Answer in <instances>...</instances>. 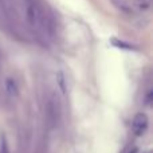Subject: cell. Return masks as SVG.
Instances as JSON below:
<instances>
[{
	"instance_id": "cell-1",
	"label": "cell",
	"mask_w": 153,
	"mask_h": 153,
	"mask_svg": "<svg viewBox=\"0 0 153 153\" xmlns=\"http://www.w3.org/2000/svg\"><path fill=\"white\" fill-rule=\"evenodd\" d=\"M22 5H23L24 20L27 22V24L32 30L45 31L46 26H47V19H46L45 12L39 5V3L36 0H23Z\"/></svg>"
},
{
	"instance_id": "cell-2",
	"label": "cell",
	"mask_w": 153,
	"mask_h": 153,
	"mask_svg": "<svg viewBox=\"0 0 153 153\" xmlns=\"http://www.w3.org/2000/svg\"><path fill=\"white\" fill-rule=\"evenodd\" d=\"M47 116L53 125H56L61 118V102L55 91H51L47 98Z\"/></svg>"
},
{
	"instance_id": "cell-3",
	"label": "cell",
	"mask_w": 153,
	"mask_h": 153,
	"mask_svg": "<svg viewBox=\"0 0 153 153\" xmlns=\"http://www.w3.org/2000/svg\"><path fill=\"white\" fill-rule=\"evenodd\" d=\"M148 125H149V120L146 117V114L144 113H138L134 116L132 122V130L136 136H143L144 133L146 132L148 129Z\"/></svg>"
},
{
	"instance_id": "cell-4",
	"label": "cell",
	"mask_w": 153,
	"mask_h": 153,
	"mask_svg": "<svg viewBox=\"0 0 153 153\" xmlns=\"http://www.w3.org/2000/svg\"><path fill=\"white\" fill-rule=\"evenodd\" d=\"M4 90L5 94L11 98H16L19 95V83L13 76H7L4 81Z\"/></svg>"
},
{
	"instance_id": "cell-5",
	"label": "cell",
	"mask_w": 153,
	"mask_h": 153,
	"mask_svg": "<svg viewBox=\"0 0 153 153\" xmlns=\"http://www.w3.org/2000/svg\"><path fill=\"white\" fill-rule=\"evenodd\" d=\"M0 153H10V151H8L7 141H5L4 137H1V140H0Z\"/></svg>"
}]
</instances>
